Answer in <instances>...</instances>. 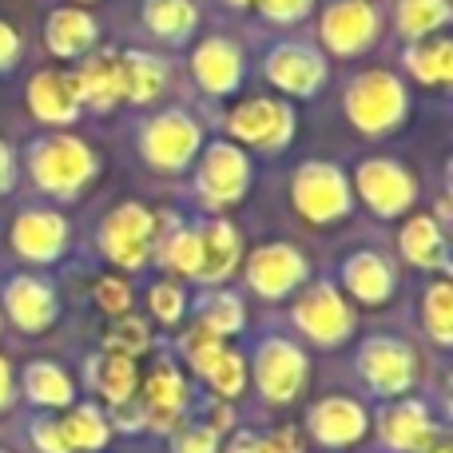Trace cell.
I'll return each mask as SVG.
<instances>
[{
  "mask_svg": "<svg viewBox=\"0 0 453 453\" xmlns=\"http://www.w3.org/2000/svg\"><path fill=\"white\" fill-rule=\"evenodd\" d=\"M28 172L40 191L72 199L76 191H84L92 183L96 156L76 135H44V140H36L28 148Z\"/></svg>",
  "mask_w": 453,
  "mask_h": 453,
  "instance_id": "cell-1",
  "label": "cell"
},
{
  "mask_svg": "<svg viewBox=\"0 0 453 453\" xmlns=\"http://www.w3.org/2000/svg\"><path fill=\"white\" fill-rule=\"evenodd\" d=\"M406 108H410L406 88L390 72H362L350 84V92H346V116L366 135L398 127L406 119Z\"/></svg>",
  "mask_w": 453,
  "mask_h": 453,
  "instance_id": "cell-2",
  "label": "cell"
},
{
  "mask_svg": "<svg viewBox=\"0 0 453 453\" xmlns=\"http://www.w3.org/2000/svg\"><path fill=\"white\" fill-rule=\"evenodd\" d=\"M290 199L311 223H338L350 211V183L334 164H303Z\"/></svg>",
  "mask_w": 453,
  "mask_h": 453,
  "instance_id": "cell-3",
  "label": "cell"
},
{
  "mask_svg": "<svg viewBox=\"0 0 453 453\" xmlns=\"http://www.w3.org/2000/svg\"><path fill=\"white\" fill-rule=\"evenodd\" d=\"M199 124L188 116V111H164L156 116L140 135V148L148 156L151 167L159 172H183V167L196 159L199 151Z\"/></svg>",
  "mask_w": 453,
  "mask_h": 453,
  "instance_id": "cell-4",
  "label": "cell"
},
{
  "mask_svg": "<svg viewBox=\"0 0 453 453\" xmlns=\"http://www.w3.org/2000/svg\"><path fill=\"white\" fill-rule=\"evenodd\" d=\"M151 239H156V215L140 203L116 207V211L104 219V231H100L104 255H108L116 266H127V271L148 263Z\"/></svg>",
  "mask_w": 453,
  "mask_h": 453,
  "instance_id": "cell-5",
  "label": "cell"
},
{
  "mask_svg": "<svg viewBox=\"0 0 453 453\" xmlns=\"http://www.w3.org/2000/svg\"><path fill=\"white\" fill-rule=\"evenodd\" d=\"M226 127H231V135L255 143V148L279 151L295 135V111H290V104L274 100V96H255V100H242L231 111Z\"/></svg>",
  "mask_w": 453,
  "mask_h": 453,
  "instance_id": "cell-6",
  "label": "cell"
},
{
  "mask_svg": "<svg viewBox=\"0 0 453 453\" xmlns=\"http://www.w3.org/2000/svg\"><path fill=\"white\" fill-rule=\"evenodd\" d=\"M255 382L266 402H290L306 386V358L287 338H266L255 354Z\"/></svg>",
  "mask_w": 453,
  "mask_h": 453,
  "instance_id": "cell-7",
  "label": "cell"
},
{
  "mask_svg": "<svg viewBox=\"0 0 453 453\" xmlns=\"http://www.w3.org/2000/svg\"><path fill=\"white\" fill-rule=\"evenodd\" d=\"M378 12L370 0H334L322 12V40L334 56H358L374 44Z\"/></svg>",
  "mask_w": 453,
  "mask_h": 453,
  "instance_id": "cell-8",
  "label": "cell"
},
{
  "mask_svg": "<svg viewBox=\"0 0 453 453\" xmlns=\"http://www.w3.org/2000/svg\"><path fill=\"white\" fill-rule=\"evenodd\" d=\"M358 196L370 203V211L390 219V215H402L414 203L418 188H414V175L402 164H394V159H366L358 167Z\"/></svg>",
  "mask_w": 453,
  "mask_h": 453,
  "instance_id": "cell-9",
  "label": "cell"
},
{
  "mask_svg": "<svg viewBox=\"0 0 453 453\" xmlns=\"http://www.w3.org/2000/svg\"><path fill=\"white\" fill-rule=\"evenodd\" d=\"M295 322L306 338H314L319 346H338L350 334V306L342 303L334 287L319 282L295 303Z\"/></svg>",
  "mask_w": 453,
  "mask_h": 453,
  "instance_id": "cell-10",
  "label": "cell"
},
{
  "mask_svg": "<svg viewBox=\"0 0 453 453\" xmlns=\"http://www.w3.org/2000/svg\"><path fill=\"white\" fill-rule=\"evenodd\" d=\"M303 279H306V258L295 247H287V242L258 247L247 258V282L263 298H287Z\"/></svg>",
  "mask_w": 453,
  "mask_h": 453,
  "instance_id": "cell-11",
  "label": "cell"
},
{
  "mask_svg": "<svg viewBox=\"0 0 453 453\" xmlns=\"http://www.w3.org/2000/svg\"><path fill=\"white\" fill-rule=\"evenodd\" d=\"M247 183H250L247 156L239 148H231V143H211L203 164H199V191H203L207 203L211 207L234 203V199H242Z\"/></svg>",
  "mask_w": 453,
  "mask_h": 453,
  "instance_id": "cell-12",
  "label": "cell"
},
{
  "mask_svg": "<svg viewBox=\"0 0 453 453\" xmlns=\"http://www.w3.org/2000/svg\"><path fill=\"white\" fill-rule=\"evenodd\" d=\"M358 366L378 394H406L414 386V354L398 338H370L358 354Z\"/></svg>",
  "mask_w": 453,
  "mask_h": 453,
  "instance_id": "cell-13",
  "label": "cell"
},
{
  "mask_svg": "<svg viewBox=\"0 0 453 453\" xmlns=\"http://www.w3.org/2000/svg\"><path fill=\"white\" fill-rule=\"evenodd\" d=\"M266 80L290 96H314L326 80V60L306 44H282L266 60Z\"/></svg>",
  "mask_w": 453,
  "mask_h": 453,
  "instance_id": "cell-14",
  "label": "cell"
},
{
  "mask_svg": "<svg viewBox=\"0 0 453 453\" xmlns=\"http://www.w3.org/2000/svg\"><path fill=\"white\" fill-rule=\"evenodd\" d=\"M80 92H76V76L68 72H40L28 84V111L40 124H72L80 116Z\"/></svg>",
  "mask_w": 453,
  "mask_h": 453,
  "instance_id": "cell-15",
  "label": "cell"
},
{
  "mask_svg": "<svg viewBox=\"0 0 453 453\" xmlns=\"http://www.w3.org/2000/svg\"><path fill=\"white\" fill-rule=\"evenodd\" d=\"M64 242H68V223L56 211H24L12 226V247L32 263H52L60 258Z\"/></svg>",
  "mask_w": 453,
  "mask_h": 453,
  "instance_id": "cell-16",
  "label": "cell"
},
{
  "mask_svg": "<svg viewBox=\"0 0 453 453\" xmlns=\"http://www.w3.org/2000/svg\"><path fill=\"white\" fill-rule=\"evenodd\" d=\"M4 306H8V319H12L20 330H28V334L48 330V326H52V319H56L52 287H48V282H40V279H28V274H20V279L8 282Z\"/></svg>",
  "mask_w": 453,
  "mask_h": 453,
  "instance_id": "cell-17",
  "label": "cell"
},
{
  "mask_svg": "<svg viewBox=\"0 0 453 453\" xmlns=\"http://www.w3.org/2000/svg\"><path fill=\"white\" fill-rule=\"evenodd\" d=\"M191 72H196V80L211 96H226V92H234L239 80H242V56L231 40L211 36L196 48V56H191Z\"/></svg>",
  "mask_w": 453,
  "mask_h": 453,
  "instance_id": "cell-18",
  "label": "cell"
},
{
  "mask_svg": "<svg viewBox=\"0 0 453 453\" xmlns=\"http://www.w3.org/2000/svg\"><path fill=\"white\" fill-rule=\"evenodd\" d=\"M382 441L398 453H422L434 441V422L430 410L422 402H394L382 410Z\"/></svg>",
  "mask_w": 453,
  "mask_h": 453,
  "instance_id": "cell-19",
  "label": "cell"
},
{
  "mask_svg": "<svg viewBox=\"0 0 453 453\" xmlns=\"http://www.w3.org/2000/svg\"><path fill=\"white\" fill-rule=\"evenodd\" d=\"M311 434L322 446H354L366 434V410L350 398H326L311 410Z\"/></svg>",
  "mask_w": 453,
  "mask_h": 453,
  "instance_id": "cell-20",
  "label": "cell"
},
{
  "mask_svg": "<svg viewBox=\"0 0 453 453\" xmlns=\"http://www.w3.org/2000/svg\"><path fill=\"white\" fill-rule=\"evenodd\" d=\"M199 239V266L196 279L199 282H223L226 274L239 263V231H234L226 219H211L196 231Z\"/></svg>",
  "mask_w": 453,
  "mask_h": 453,
  "instance_id": "cell-21",
  "label": "cell"
},
{
  "mask_svg": "<svg viewBox=\"0 0 453 453\" xmlns=\"http://www.w3.org/2000/svg\"><path fill=\"white\" fill-rule=\"evenodd\" d=\"M342 282H346V290L366 306H378L394 295V271L382 255H374V250H362V255L346 258Z\"/></svg>",
  "mask_w": 453,
  "mask_h": 453,
  "instance_id": "cell-22",
  "label": "cell"
},
{
  "mask_svg": "<svg viewBox=\"0 0 453 453\" xmlns=\"http://www.w3.org/2000/svg\"><path fill=\"white\" fill-rule=\"evenodd\" d=\"M167 84V64L151 52H127L119 56V92L132 104H151L159 100Z\"/></svg>",
  "mask_w": 453,
  "mask_h": 453,
  "instance_id": "cell-23",
  "label": "cell"
},
{
  "mask_svg": "<svg viewBox=\"0 0 453 453\" xmlns=\"http://www.w3.org/2000/svg\"><path fill=\"white\" fill-rule=\"evenodd\" d=\"M76 92L80 104H88L96 111H108L116 100H124V92H119V56L104 52L84 60V68L76 72Z\"/></svg>",
  "mask_w": 453,
  "mask_h": 453,
  "instance_id": "cell-24",
  "label": "cell"
},
{
  "mask_svg": "<svg viewBox=\"0 0 453 453\" xmlns=\"http://www.w3.org/2000/svg\"><path fill=\"white\" fill-rule=\"evenodd\" d=\"M96 40V20L80 8H56L48 16V48L56 56H84Z\"/></svg>",
  "mask_w": 453,
  "mask_h": 453,
  "instance_id": "cell-25",
  "label": "cell"
},
{
  "mask_svg": "<svg viewBox=\"0 0 453 453\" xmlns=\"http://www.w3.org/2000/svg\"><path fill=\"white\" fill-rule=\"evenodd\" d=\"M183 402H188V386H183V378L175 374L172 366H159L148 382V398H143L151 422H156L159 430H172L175 418H180V410H183Z\"/></svg>",
  "mask_w": 453,
  "mask_h": 453,
  "instance_id": "cell-26",
  "label": "cell"
},
{
  "mask_svg": "<svg viewBox=\"0 0 453 453\" xmlns=\"http://www.w3.org/2000/svg\"><path fill=\"white\" fill-rule=\"evenodd\" d=\"M402 255L414 266H446V234H441L438 219L418 215L402 226Z\"/></svg>",
  "mask_w": 453,
  "mask_h": 453,
  "instance_id": "cell-27",
  "label": "cell"
},
{
  "mask_svg": "<svg viewBox=\"0 0 453 453\" xmlns=\"http://www.w3.org/2000/svg\"><path fill=\"white\" fill-rule=\"evenodd\" d=\"M406 68L414 80L430 88H441L453 80V44L449 40H422L406 52Z\"/></svg>",
  "mask_w": 453,
  "mask_h": 453,
  "instance_id": "cell-28",
  "label": "cell"
},
{
  "mask_svg": "<svg viewBox=\"0 0 453 453\" xmlns=\"http://www.w3.org/2000/svg\"><path fill=\"white\" fill-rule=\"evenodd\" d=\"M92 382L111 406H124L135 394V358H124V354H104V358L92 362Z\"/></svg>",
  "mask_w": 453,
  "mask_h": 453,
  "instance_id": "cell-29",
  "label": "cell"
},
{
  "mask_svg": "<svg viewBox=\"0 0 453 453\" xmlns=\"http://www.w3.org/2000/svg\"><path fill=\"white\" fill-rule=\"evenodd\" d=\"M108 426H111V422H108V418H104L96 406H76V410H72V414L60 422L64 446H68V449H88V453H92V449H104V446H108V434H111Z\"/></svg>",
  "mask_w": 453,
  "mask_h": 453,
  "instance_id": "cell-30",
  "label": "cell"
},
{
  "mask_svg": "<svg viewBox=\"0 0 453 453\" xmlns=\"http://www.w3.org/2000/svg\"><path fill=\"white\" fill-rule=\"evenodd\" d=\"M143 24L164 40H183L196 28V4L191 0H148L143 4Z\"/></svg>",
  "mask_w": 453,
  "mask_h": 453,
  "instance_id": "cell-31",
  "label": "cell"
},
{
  "mask_svg": "<svg viewBox=\"0 0 453 453\" xmlns=\"http://www.w3.org/2000/svg\"><path fill=\"white\" fill-rule=\"evenodd\" d=\"M453 16L449 0H398V28L414 40H426Z\"/></svg>",
  "mask_w": 453,
  "mask_h": 453,
  "instance_id": "cell-32",
  "label": "cell"
},
{
  "mask_svg": "<svg viewBox=\"0 0 453 453\" xmlns=\"http://www.w3.org/2000/svg\"><path fill=\"white\" fill-rule=\"evenodd\" d=\"M24 390H28L32 402L40 406H68L72 402V382L60 366L52 362H32L28 374H24Z\"/></svg>",
  "mask_w": 453,
  "mask_h": 453,
  "instance_id": "cell-33",
  "label": "cell"
},
{
  "mask_svg": "<svg viewBox=\"0 0 453 453\" xmlns=\"http://www.w3.org/2000/svg\"><path fill=\"white\" fill-rule=\"evenodd\" d=\"M199 326L215 338L239 334L242 330V303L234 295H207L199 303Z\"/></svg>",
  "mask_w": 453,
  "mask_h": 453,
  "instance_id": "cell-34",
  "label": "cell"
},
{
  "mask_svg": "<svg viewBox=\"0 0 453 453\" xmlns=\"http://www.w3.org/2000/svg\"><path fill=\"white\" fill-rule=\"evenodd\" d=\"M426 326L441 346L453 342V287L449 282H434L426 295Z\"/></svg>",
  "mask_w": 453,
  "mask_h": 453,
  "instance_id": "cell-35",
  "label": "cell"
},
{
  "mask_svg": "<svg viewBox=\"0 0 453 453\" xmlns=\"http://www.w3.org/2000/svg\"><path fill=\"white\" fill-rule=\"evenodd\" d=\"M203 378L215 386V390L223 394V398H239V394H242V386H247V366H242V358H239V354L223 350L219 358L211 362V370H207Z\"/></svg>",
  "mask_w": 453,
  "mask_h": 453,
  "instance_id": "cell-36",
  "label": "cell"
},
{
  "mask_svg": "<svg viewBox=\"0 0 453 453\" xmlns=\"http://www.w3.org/2000/svg\"><path fill=\"white\" fill-rule=\"evenodd\" d=\"M151 342L148 326H143L140 319H127V314H119L116 330L108 334V354H124V358H135V354H143Z\"/></svg>",
  "mask_w": 453,
  "mask_h": 453,
  "instance_id": "cell-37",
  "label": "cell"
},
{
  "mask_svg": "<svg viewBox=\"0 0 453 453\" xmlns=\"http://www.w3.org/2000/svg\"><path fill=\"white\" fill-rule=\"evenodd\" d=\"M164 263L172 266V271H180V274H191L196 279V266H199V239H196V231H175L172 239H164Z\"/></svg>",
  "mask_w": 453,
  "mask_h": 453,
  "instance_id": "cell-38",
  "label": "cell"
},
{
  "mask_svg": "<svg viewBox=\"0 0 453 453\" xmlns=\"http://www.w3.org/2000/svg\"><path fill=\"white\" fill-rule=\"evenodd\" d=\"M223 350H226V346H223V338L207 334L203 326H196L188 338H183V354H188V362L199 370V374H207V370H211V362L219 358Z\"/></svg>",
  "mask_w": 453,
  "mask_h": 453,
  "instance_id": "cell-39",
  "label": "cell"
},
{
  "mask_svg": "<svg viewBox=\"0 0 453 453\" xmlns=\"http://www.w3.org/2000/svg\"><path fill=\"white\" fill-rule=\"evenodd\" d=\"M151 311H156L159 322H180L183 319V290L172 287V282H159L151 290Z\"/></svg>",
  "mask_w": 453,
  "mask_h": 453,
  "instance_id": "cell-40",
  "label": "cell"
},
{
  "mask_svg": "<svg viewBox=\"0 0 453 453\" xmlns=\"http://www.w3.org/2000/svg\"><path fill=\"white\" fill-rule=\"evenodd\" d=\"M96 303H100L108 314H127V306H132V290H127L124 279H100L96 282Z\"/></svg>",
  "mask_w": 453,
  "mask_h": 453,
  "instance_id": "cell-41",
  "label": "cell"
},
{
  "mask_svg": "<svg viewBox=\"0 0 453 453\" xmlns=\"http://www.w3.org/2000/svg\"><path fill=\"white\" fill-rule=\"evenodd\" d=\"M258 12L266 16V20L274 24H290V20H303L306 12H311L314 0H255Z\"/></svg>",
  "mask_w": 453,
  "mask_h": 453,
  "instance_id": "cell-42",
  "label": "cell"
},
{
  "mask_svg": "<svg viewBox=\"0 0 453 453\" xmlns=\"http://www.w3.org/2000/svg\"><path fill=\"white\" fill-rule=\"evenodd\" d=\"M219 449V434L211 426H196V430H183L175 438V453H215Z\"/></svg>",
  "mask_w": 453,
  "mask_h": 453,
  "instance_id": "cell-43",
  "label": "cell"
},
{
  "mask_svg": "<svg viewBox=\"0 0 453 453\" xmlns=\"http://www.w3.org/2000/svg\"><path fill=\"white\" fill-rule=\"evenodd\" d=\"M32 441H36L40 453H68L64 434H60V422H36L32 426Z\"/></svg>",
  "mask_w": 453,
  "mask_h": 453,
  "instance_id": "cell-44",
  "label": "cell"
},
{
  "mask_svg": "<svg viewBox=\"0 0 453 453\" xmlns=\"http://www.w3.org/2000/svg\"><path fill=\"white\" fill-rule=\"evenodd\" d=\"M16 56H20V36H16V28H12V24H4V20H0V72H4V68H12V64H16Z\"/></svg>",
  "mask_w": 453,
  "mask_h": 453,
  "instance_id": "cell-45",
  "label": "cell"
},
{
  "mask_svg": "<svg viewBox=\"0 0 453 453\" xmlns=\"http://www.w3.org/2000/svg\"><path fill=\"white\" fill-rule=\"evenodd\" d=\"M226 453H271V441L258 438V434H250V430H242V434H234V441H231Z\"/></svg>",
  "mask_w": 453,
  "mask_h": 453,
  "instance_id": "cell-46",
  "label": "cell"
},
{
  "mask_svg": "<svg viewBox=\"0 0 453 453\" xmlns=\"http://www.w3.org/2000/svg\"><path fill=\"white\" fill-rule=\"evenodd\" d=\"M266 441H271V453H303V441L295 438V430H279Z\"/></svg>",
  "mask_w": 453,
  "mask_h": 453,
  "instance_id": "cell-47",
  "label": "cell"
},
{
  "mask_svg": "<svg viewBox=\"0 0 453 453\" xmlns=\"http://www.w3.org/2000/svg\"><path fill=\"white\" fill-rule=\"evenodd\" d=\"M12 180H16V164H12V151L0 143V191H8L12 188Z\"/></svg>",
  "mask_w": 453,
  "mask_h": 453,
  "instance_id": "cell-48",
  "label": "cell"
},
{
  "mask_svg": "<svg viewBox=\"0 0 453 453\" xmlns=\"http://www.w3.org/2000/svg\"><path fill=\"white\" fill-rule=\"evenodd\" d=\"M8 398H12V366L8 358H0V410L8 406Z\"/></svg>",
  "mask_w": 453,
  "mask_h": 453,
  "instance_id": "cell-49",
  "label": "cell"
},
{
  "mask_svg": "<svg viewBox=\"0 0 453 453\" xmlns=\"http://www.w3.org/2000/svg\"><path fill=\"white\" fill-rule=\"evenodd\" d=\"M226 4H239L242 8V4H255V0H226Z\"/></svg>",
  "mask_w": 453,
  "mask_h": 453,
  "instance_id": "cell-50",
  "label": "cell"
},
{
  "mask_svg": "<svg viewBox=\"0 0 453 453\" xmlns=\"http://www.w3.org/2000/svg\"><path fill=\"white\" fill-rule=\"evenodd\" d=\"M422 453H449V449H422Z\"/></svg>",
  "mask_w": 453,
  "mask_h": 453,
  "instance_id": "cell-51",
  "label": "cell"
}]
</instances>
